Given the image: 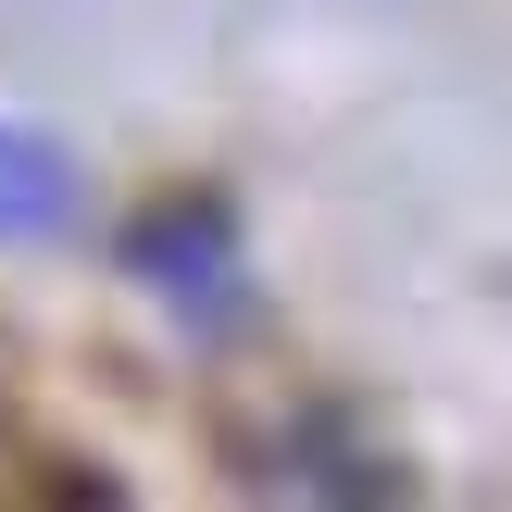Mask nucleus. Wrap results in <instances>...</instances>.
Instances as JSON below:
<instances>
[{"label": "nucleus", "instance_id": "f257e3e1", "mask_svg": "<svg viewBox=\"0 0 512 512\" xmlns=\"http://www.w3.org/2000/svg\"><path fill=\"white\" fill-rule=\"evenodd\" d=\"M125 275L163 288L175 313H225V288H238V200H225V188L138 200V225H125Z\"/></svg>", "mask_w": 512, "mask_h": 512}, {"label": "nucleus", "instance_id": "f03ea898", "mask_svg": "<svg viewBox=\"0 0 512 512\" xmlns=\"http://www.w3.org/2000/svg\"><path fill=\"white\" fill-rule=\"evenodd\" d=\"M75 213H88L75 150L38 138V125H0V238H63Z\"/></svg>", "mask_w": 512, "mask_h": 512}]
</instances>
